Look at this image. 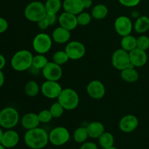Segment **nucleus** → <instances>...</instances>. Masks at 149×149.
Here are the masks:
<instances>
[{
  "label": "nucleus",
  "mask_w": 149,
  "mask_h": 149,
  "mask_svg": "<svg viewBox=\"0 0 149 149\" xmlns=\"http://www.w3.org/2000/svg\"><path fill=\"white\" fill-rule=\"evenodd\" d=\"M26 145L31 149H42L47 145L49 141V134L44 129L36 127L29 130L24 135Z\"/></svg>",
  "instance_id": "nucleus-1"
},
{
  "label": "nucleus",
  "mask_w": 149,
  "mask_h": 149,
  "mask_svg": "<svg viewBox=\"0 0 149 149\" xmlns=\"http://www.w3.org/2000/svg\"><path fill=\"white\" fill-rule=\"evenodd\" d=\"M33 55L27 49H21L13 55L11 59V66L15 71L22 72L30 69L32 66Z\"/></svg>",
  "instance_id": "nucleus-2"
},
{
  "label": "nucleus",
  "mask_w": 149,
  "mask_h": 149,
  "mask_svg": "<svg viewBox=\"0 0 149 149\" xmlns=\"http://www.w3.org/2000/svg\"><path fill=\"white\" fill-rule=\"evenodd\" d=\"M58 101L61 103L65 110L72 111L77 109L79 103V97L76 90L71 88L63 89L59 95Z\"/></svg>",
  "instance_id": "nucleus-3"
},
{
  "label": "nucleus",
  "mask_w": 149,
  "mask_h": 149,
  "mask_svg": "<svg viewBox=\"0 0 149 149\" xmlns=\"http://www.w3.org/2000/svg\"><path fill=\"white\" fill-rule=\"evenodd\" d=\"M45 4L41 1H33L27 4L24 10V15L28 20L37 23L46 16Z\"/></svg>",
  "instance_id": "nucleus-4"
},
{
  "label": "nucleus",
  "mask_w": 149,
  "mask_h": 149,
  "mask_svg": "<svg viewBox=\"0 0 149 149\" xmlns=\"http://www.w3.org/2000/svg\"><path fill=\"white\" fill-rule=\"evenodd\" d=\"M20 120L19 113L13 107H6L0 111V126L4 129L14 128Z\"/></svg>",
  "instance_id": "nucleus-5"
},
{
  "label": "nucleus",
  "mask_w": 149,
  "mask_h": 149,
  "mask_svg": "<svg viewBox=\"0 0 149 149\" xmlns=\"http://www.w3.org/2000/svg\"><path fill=\"white\" fill-rule=\"evenodd\" d=\"M52 39L46 33H39L34 36L32 42V47L37 54L47 53L52 46Z\"/></svg>",
  "instance_id": "nucleus-6"
},
{
  "label": "nucleus",
  "mask_w": 149,
  "mask_h": 149,
  "mask_svg": "<svg viewBox=\"0 0 149 149\" xmlns=\"http://www.w3.org/2000/svg\"><path fill=\"white\" fill-rule=\"evenodd\" d=\"M70 133L68 129L64 127H57L49 133V141L55 146H61L68 142Z\"/></svg>",
  "instance_id": "nucleus-7"
},
{
  "label": "nucleus",
  "mask_w": 149,
  "mask_h": 149,
  "mask_svg": "<svg viewBox=\"0 0 149 149\" xmlns=\"http://www.w3.org/2000/svg\"><path fill=\"white\" fill-rule=\"evenodd\" d=\"M111 62L113 66L120 71L128 68L131 65L129 52L122 48L116 49L112 55Z\"/></svg>",
  "instance_id": "nucleus-8"
},
{
  "label": "nucleus",
  "mask_w": 149,
  "mask_h": 149,
  "mask_svg": "<svg viewBox=\"0 0 149 149\" xmlns=\"http://www.w3.org/2000/svg\"><path fill=\"white\" fill-rule=\"evenodd\" d=\"M65 51L70 60L77 61L84 56L86 48L81 42L79 41H71L66 45Z\"/></svg>",
  "instance_id": "nucleus-9"
},
{
  "label": "nucleus",
  "mask_w": 149,
  "mask_h": 149,
  "mask_svg": "<svg viewBox=\"0 0 149 149\" xmlns=\"http://www.w3.org/2000/svg\"><path fill=\"white\" fill-rule=\"evenodd\" d=\"M63 88L57 81L46 80L41 85V93L48 99H56L61 94Z\"/></svg>",
  "instance_id": "nucleus-10"
},
{
  "label": "nucleus",
  "mask_w": 149,
  "mask_h": 149,
  "mask_svg": "<svg viewBox=\"0 0 149 149\" xmlns=\"http://www.w3.org/2000/svg\"><path fill=\"white\" fill-rule=\"evenodd\" d=\"M42 75L46 80L57 81L60 80L63 76V69L61 65L52 62H48L45 68L42 70Z\"/></svg>",
  "instance_id": "nucleus-11"
},
{
  "label": "nucleus",
  "mask_w": 149,
  "mask_h": 149,
  "mask_svg": "<svg viewBox=\"0 0 149 149\" xmlns=\"http://www.w3.org/2000/svg\"><path fill=\"white\" fill-rule=\"evenodd\" d=\"M114 28L116 33L122 37L131 34L133 29V23L127 16L122 15L115 20Z\"/></svg>",
  "instance_id": "nucleus-12"
},
{
  "label": "nucleus",
  "mask_w": 149,
  "mask_h": 149,
  "mask_svg": "<svg viewBox=\"0 0 149 149\" xmlns=\"http://www.w3.org/2000/svg\"><path fill=\"white\" fill-rule=\"evenodd\" d=\"M87 93L93 99L100 100L105 96L106 87L99 80H93L87 86Z\"/></svg>",
  "instance_id": "nucleus-13"
},
{
  "label": "nucleus",
  "mask_w": 149,
  "mask_h": 149,
  "mask_svg": "<svg viewBox=\"0 0 149 149\" xmlns=\"http://www.w3.org/2000/svg\"><path fill=\"white\" fill-rule=\"evenodd\" d=\"M139 125L138 119L132 114L123 116L119 122V128L125 133H130L137 129Z\"/></svg>",
  "instance_id": "nucleus-14"
},
{
  "label": "nucleus",
  "mask_w": 149,
  "mask_h": 149,
  "mask_svg": "<svg viewBox=\"0 0 149 149\" xmlns=\"http://www.w3.org/2000/svg\"><path fill=\"white\" fill-rule=\"evenodd\" d=\"M129 55L130 63L135 68L143 66L148 61V55H147L146 52L138 47L129 52Z\"/></svg>",
  "instance_id": "nucleus-15"
},
{
  "label": "nucleus",
  "mask_w": 149,
  "mask_h": 149,
  "mask_svg": "<svg viewBox=\"0 0 149 149\" xmlns=\"http://www.w3.org/2000/svg\"><path fill=\"white\" fill-rule=\"evenodd\" d=\"M58 23L60 26L70 31L74 30L78 26L77 15L65 11L61 13L58 17Z\"/></svg>",
  "instance_id": "nucleus-16"
},
{
  "label": "nucleus",
  "mask_w": 149,
  "mask_h": 149,
  "mask_svg": "<svg viewBox=\"0 0 149 149\" xmlns=\"http://www.w3.org/2000/svg\"><path fill=\"white\" fill-rule=\"evenodd\" d=\"M20 137L16 131L10 129L3 133L1 144L6 148H12L15 147L18 144Z\"/></svg>",
  "instance_id": "nucleus-17"
},
{
  "label": "nucleus",
  "mask_w": 149,
  "mask_h": 149,
  "mask_svg": "<svg viewBox=\"0 0 149 149\" xmlns=\"http://www.w3.org/2000/svg\"><path fill=\"white\" fill-rule=\"evenodd\" d=\"M63 8L65 12L75 15H79L84 10L82 0H64Z\"/></svg>",
  "instance_id": "nucleus-18"
},
{
  "label": "nucleus",
  "mask_w": 149,
  "mask_h": 149,
  "mask_svg": "<svg viewBox=\"0 0 149 149\" xmlns=\"http://www.w3.org/2000/svg\"><path fill=\"white\" fill-rule=\"evenodd\" d=\"M21 125L24 129L32 130L38 127L40 124L38 114L35 113H26L21 119Z\"/></svg>",
  "instance_id": "nucleus-19"
},
{
  "label": "nucleus",
  "mask_w": 149,
  "mask_h": 149,
  "mask_svg": "<svg viewBox=\"0 0 149 149\" xmlns=\"http://www.w3.org/2000/svg\"><path fill=\"white\" fill-rule=\"evenodd\" d=\"M71 38V31L64 28L59 26L53 30L52 39L58 44H65L69 41Z\"/></svg>",
  "instance_id": "nucleus-20"
},
{
  "label": "nucleus",
  "mask_w": 149,
  "mask_h": 149,
  "mask_svg": "<svg viewBox=\"0 0 149 149\" xmlns=\"http://www.w3.org/2000/svg\"><path fill=\"white\" fill-rule=\"evenodd\" d=\"M139 73L132 64L128 68L121 71V77L126 82H136L139 79Z\"/></svg>",
  "instance_id": "nucleus-21"
},
{
  "label": "nucleus",
  "mask_w": 149,
  "mask_h": 149,
  "mask_svg": "<svg viewBox=\"0 0 149 149\" xmlns=\"http://www.w3.org/2000/svg\"><path fill=\"white\" fill-rule=\"evenodd\" d=\"M87 132L89 137L91 138H98L105 132V127L103 123L100 122H93L87 125Z\"/></svg>",
  "instance_id": "nucleus-22"
},
{
  "label": "nucleus",
  "mask_w": 149,
  "mask_h": 149,
  "mask_svg": "<svg viewBox=\"0 0 149 149\" xmlns=\"http://www.w3.org/2000/svg\"><path fill=\"white\" fill-rule=\"evenodd\" d=\"M133 29L138 33H146L149 29V17L146 15L138 17L134 23Z\"/></svg>",
  "instance_id": "nucleus-23"
},
{
  "label": "nucleus",
  "mask_w": 149,
  "mask_h": 149,
  "mask_svg": "<svg viewBox=\"0 0 149 149\" xmlns=\"http://www.w3.org/2000/svg\"><path fill=\"white\" fill-rule=\"evenodd\" d=\"M137 47V38L129 34L122 36L121 40V48L127 52H130Z\"/></svg>",
  "instance_id": "nucleus-24"
},
{
  "label": "nucleus",
  "mask_w": 149,
  "mask_h": 149,
  "mask_svg": "<svg viewBox=\"0 0 149 149\" xmlns=\"http://www.w3.org/2000/svg\"><path fill=\"white\" fill-rule=\"evenodd\" d=\"M109 13L108 7L105 4H96L93 7L91 11V15L93 18L95 20H103L107 16Z\"/></svg>",
  "instance_id": "nucleus-25"
},
{
  "label": "nucleus",
  "mask_w": 149,
  "mask_h": 149,
  "mask_svg": "<svg viewBox=\"0 0 149 149\" xmlns=\"http://www.w3.org/2000/svg\"><path fill=\"white\" fill-rule=\"evenodd\" d=\"M99 145L103 149L109 148L113 146L114 144V138L113 135L109 132L105 131L98 138Z\"/></svg>",
  "instance_id": "nucleus-26"
},
{
  "label": "nucleus",
  "mask_w": 149,
  "mask_h": 149,
  "mask_svg": "<svg viewBox=\"0 0 149 149\" xmlns=\"http://www.w3.org/2000/svg\"><path fill=\"white\" fill-rule=\"evenodd\" d=\"M24 90L26 95L31 97H33L38 95L39 92H41V87H39L36 81L31 80L26 84Z\"/></svg>",
  "instance_id": "nucleus-27"
},
{
  "label": "nucleus",
  "mask_w": 149,
  "mask_h": 149,
  "mask_svg": "<svg viewBox=\"0 0 149 149\" xmlns=\"http://www.w3.org/2000/svg\"><path fill=\"white\" fill-rule=\"evenodd\" d=\"M47 13L57 14L63 7L61 0H47L45 4Z\"/></svg>",
  "instance_id": "nucleus-28"
},
{
  "label": "nucleus",
  "mask_w": 149,
  "mask_h": 149,
  "mask_svg": "<svg viewBox=\"0 0 149 149\" xmlns=\"http://www.w3.org/2000/svg\"><path fill=\"white\" fill-rule=\"evenodd\" d=\"M49 61L47 58L43 54H37L34 55L32 61V68L34 69L40 71L42 70L45 67V65L48 63Z\"/></svg>",
  "instance_id": "nucleus-29"
},
{
  "label": "nucleus",
  "mask_w": 149,
  "mask_h": 149,
  "mask_svg": "<svg viewBox=\"0 0 149 149\" xmlns=\"http://www.w3.org/2000/svg\"><path fill=\"white\" fill-rule=\"evenodd\" d=\"M73 137H74V141L77 143H84V142L87 141V138H89L87 128L83 127H78L74 132Z\"/></svg>",
  "instance_id": "nucleus-30"
},
{
  "label": "nucleus",
  "mask_w": 149,
  "mask_h": 149,
  "mask_svg": "<svg viewBox=\"0 0 149 149\" xmlns=\"http://www.w3.org/2000/svg\"><path fill=\"white\" fill-rule=\"evenodd\" d=\"M68 60L70 59L65 50H58L52 55V61L60 65L65 64Z\"/></svg>",
  "instance_id": "nucleus-31"
},
{
  "label": "nucleus",
  "mask_w": 149,
  "mask_h": 149,
  "mask_svg": "<svg viewBox=\"0 0 149 149\" xmlns=\"http://www.w3.org/2000/svg\"><path fill=\"white\" fill-rule=\"evenodd\" d=\"M49 110L50 111L51 114H52V117L57 119V118H60L63 116L65 109L59 102L57 101L51 105Z\"/></svg>",
  "instance_id": "nucleus-32"
},
{
  "label": "nucleus",
  "mask_w": 149,
  "mask_h": 149,
  "mask_svg": "<svg viewBox=\"0 0 149 149\" xmlns=\"http://www.w3.org/2000/svg\"><path fill=\"white\" fill-rule=\"evenodd\" d=\"M92 18H93V17H92L91 14L86 13V12H81V13H79V14L77 15L78 26H87V25L90 23Z\"/></svg>",
  "instance_id": "nucleus-33"
},
{
  "label": "nucleus",
  "mask_w": 149,
  "mask_h": 149,
  "mask_svg": "<svg viewBox=\"0 0 149 149\" xmlns=\"http://www.w3.org/2000/svg\"><path fill=\"white\" fill-rule=\"evenodd\" d=\"M137 47L146 51L149 48V37L146 35H141L137 38Z\"/></svg>",
  "instance_id": "nucleus-34"
},
{
  "label": "nucleus",
  "mask_w": 149,
  "mask_h": 149,
  "mask_svg": "<svg viewBox=\"0 0 149 149\" xmlns=\"http://www.w3.org/2000/svg\"><path fill=\"white\" fill-rule=\"evenodd\" d=\"M38 117H39L40 123L44 124L49 123V122H50L51 121H52V119H53L49 110H47V109H44V110L41 111L38 113Z\"/></svg>",
  "instance_id": "nucleus-35"
},
{
  "label": "nucleus",
  "mask_w": 149,
  "mask_h": 149,
  "mask_svg": "<svg viewBox=\"0 0 149 149\" xmlns=\"http://www.w3.org/2000/svg\"><path fill=\"white\" fill-rule=\"evenodd\" d=\"M122 6L126 7H134L138 5L141 0H118Z\"/></svg>",
  "instance_id": "nucleus-36"
},
{
  "label": "nucleus",
  "mask_w": 149,
  "mask_h": 149,
  "mask_svg": "<svg viewBox=\"0 0 149 149\" xmlns=\"http://www.w3.org/2000/svg\"><path fill=\"white\" fill-rule=\"evenodd\" d=\"M45 18L49 23V26H53L56 23L57 21H58V17L57 16V14H52V13H47Z\"/></svg>",
  "instance_id": "nucleus-37"
},
{
  "label": "nucleus",
  "mask_w": 149,
  "mask_h": 149,
  "mask_svg": "<svg viewBox=\"0 0 149 149\" xmlns=\"http://www.w3.org/2000/svg\"><path fill=\"white\" fill-rule=\"evenodd\" d=\"M36 23H37L38 28H39V29H41V30H46L47 29H48V28L50 26L49 23H48V21L47 20V19L45 18V17H44L43 19L39 20V22H37Z\"/></svg>",
  "instance_id": "nucleus-38"
},
{
  "label": "nucleus",
  "mask_w": 149,
  "mask_h": 149,
  "mask_svg": "<svg viewBox=\"0 0 149 149\" xmlns=\"http://www.w3.org/2000/svg\"><path fill=\"white\" fill-rule=\"evenodd\" d=\"M8 22L3 17H0V33L5 32L8 29Z\"/></svg>",
  "instance_id": "nucleus-39"
},
{
  "label": "nucleus",
  "mask_w": 149,
  "mask_h": 149,
  "mask_svg": "<svg viewBox=\"0 0 149 149\" xmlns=\"http://www.w3.org/2000/svg\"><path fill=\"white\" fill-rule=\"evenodd\" d=\"M79 149H98V147L93 142H84Z\"/></svg>",
  "instance_id": "nucleus-40"
},
{
  "label": "nucleus",
  "mask_w": 149,
  "mask_h": 149,
  "mask_svg": "<svg viewBox=\"0 0 149 149\" xmlns=\"http://www.w3.org/2000/svg\"><path fill=\"white\" fill-rule=\"evenodd\" d=\"M83 6L84 9H88L93 6V0H82Z\"/></svg>",
  "instance_id": "nucleus-41"
},
{
  "label": "nucleus",
  "mask_w": 149,
  "mask_h": 149,
  "mask_svg": "<svg viewBox=\"0 0 149 149\" xmlns=\"http://www.w3.org/2000/svg\"><path fill=\"white\" fill-rule=\"evenodd\" d=\"M6 65V59L4 56L0 54V70H2Z\"/></svg>",
  "instance_id": "nucleus-42"
},
{
  "label": "nucleus",
  "mask_w": 149,
  "mask_h": 149,
  "mask_svg": "<svg viewBox=\"0 0 149 149\" xmlns=\"http://www.w3.org/2000/svg\"><path fill=\"white\" fill-rule=\"evenodd\" d=\"M4 75L3 74L2 71L0 70V88L4 85Z\"/></svg>",
  "instance_id": "nucleus-43"
},
{
  "label": "nucleus",
  "mask_w": 149,
  "mask_h": 149,
  "mask_svg": "<svg viewBox=\"0 0 149 149\" xmlns=\"http://www.w3.org/2000/svg\"><path fill=\"white\" fill-rule=\"evenodd\" d=\"M3 133H4V132H3L2 130H1V127L0 126V143H1V138H2Z\"/></svg>",
  "instance_id": "nucleus-44"
},
{
  "label": "nucleus",
  "mask_w": 149,
  "mask_h": 149,
  "mask_svg": "<svg viewBox=\"0 0 149 149\" xmlns=\"http://www.w3.org/2000/svg\"><path fill=\"white\" fill-rule=\"evenodd\" d=\"M0 149H6V148L2 145V144L0 143Z\"/></svg>",
  "instance_id": "nucleus-45"
},
{
  "label": "nucleus",
  "mask_w": 149,
  "mask_h": 149,
  "mask_svg": "<svg viewBox=\"0 0 149 149\" xmlns=\"http://www.w3.org/2000/svg\"><path fill=\"white\" fill-rule=\"evenodd\" d=\"M106 149H119V148H116V147H114V146H112V147H110V148H106Z\"/></svg>",
  "instance_id": "nucleus-46"
},
{
  "label": "nucleus",
  "mask_w": 149,
  "mask_h": 149,
  "mask_svg": "<svg viewBox=\"0 0 149 149\" xmlns=\"http://www.w3.org/2000/svg\"><path fill=\"white\" fill-rule=\"evenodd\" d=\"M70 149H73V148H70Z\"/></svg>",
  "instance_id": "nucleus-47"
}]
</instances>
